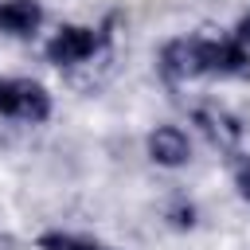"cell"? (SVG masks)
Returning <instances> with one entry per match:
<instances>
[{
  "mask_svg": "<svg viewBox=\"0 0 250 250\" xmlns=\"http://www.w3.org/2000/svg\"><path fill=\"white\" fill-rule=\"evenodd\" d=\"M98 47H102V31H94V27H59L55 39L47 43V59L59 62V66H74V62H86Z\"/></svg>",
  "mask_w": 250,
  "mask_h": 250,
  "instance_id": "cell-3",
  "label": "cell"
},
{
  "mask_svg": "<svg viewBox=\"0 0 250 250\" xmlns=\"http://www.w3.org/2000/svg\"><path fill=\"white\" fill-rule=\"evenodd\" d=\"M148 156H152L156 164H164V168H180V164L191 156V145H188L184 129L160 125V129L148 133Z\"/></svg>",
  "mask_w": 250,
  "mask_h": 250,
  "instance_id": "cell-4",
  "label": "cell"
},
{
  "mask_svg": "<svg viewBox=\"0 0 250 250\" xmlns=\"http://www.w3.org/2000/svg\"><path fill=\"white\" fill-rule=\"evenodd\" d=\"M98 250H109V246H98Z\"/></svg>",
  "mask_w": 250,
  "mask_h": 250,
  "instance_id": "cell-10",
  "label": "cell"
},
{
  "mask_svg": "<svg viewBox=\"0 0 250 250\" xmlns=\"http://www.w3.org/2000/svg\"><path fill=\"white\" fill-rule=\"evenodd\" d=\"M39 250H98V242H86V238H74V234H43L39 238Z\"/></svg>",
  "mask_w": 250,
  "mask_h": 250,
  "instance_id": "cell-7",
  "label": "cell"
},
{
  "mask_svg": "<svg viewBox=\"0 0 250 250\" xmlns=\"http://www.w3.org/2000/svg\"><path fill=\"white\" fill-rule=\"evenodd\" d=\"M234 43H242V47H250V16H242V20L234 23Z\"/></svg>",
  "mask_w": 250,
  "mask_h": 250,
  "instance_id": "cell-8",
  "label": "cell"
},
{
  "mask_svg": "<svg viewBox=\"0 0 250 250\" xmlns=\"http://www.w3.org/2000/svg\"><path fill=\"white\" fill-rule=\"evenodd\" d=\"M0 113H8L16 121H43L51 113V98L43 86H35L27 78H4L0 82Z\"/></svg>",
  "mask_w": 250,
  "mask_h": 250,
  "instance_id": "cell-1",
  "label": "cell"
},
{
  "mask_svg": "<svg viewBox=\"0 0 250 250\" xmlns=\"http://www.w3.org/2000/svg\"><path fill=\"white\" fill-rule=\"evenodd\" d=\"M39 20H43V12L35 0H4L0 4V31H8V35H31L39 27Z\"/></svg>",
  "mask_w": 250,
  "mask_h": 250,
  "instance_id": "cell-6",
  "label": "cell"
},
{
  "mask_svg": "<svg viewBox=\"0 0 250 250\" xmlns=\"http://www.w3.org/2000/svg\"><path fill=\"white\" fill-rule=\"evenodd\" d=\"M195 62H199V74H246L250 47L234 39H195Z\"/></svg>",
  "mask_w": 250,
  "mask_h": 250,
  "instance_id": "cell-2",
  "label": "cell"
},
{
  "mask_svg": "<svg viewBox=\"0 0 250 250\" xmlns=\"http://www.w3.org/2000/svg\"><path fill=\"white\" fill-rule=\"evenodd\" d=\"M195 125L211 137V145H219V148H234L238 141H242V125L230 117V113H223L219 105H199L195 109Z\"/></svg>",
  "mask_w": 250,
  "mask_h": 250,
  "instance_id": "cell-5",
  "label": "cell"
},
{
  "mask_svg": "<svg viewBox=\"0 0 250 250\" xmlns=\"http://www.w3.org/2000/svg\"><path fill=\"white\" fill-rule=\"evenodd\" d=\"M238 191H242V199H250V164L238 168Z\"/></svg>",
  "mask_w": 250,
  "mask_h": 250,
  "instance_id": "cell-9",
  "label": "cell"
}]
</instances>
